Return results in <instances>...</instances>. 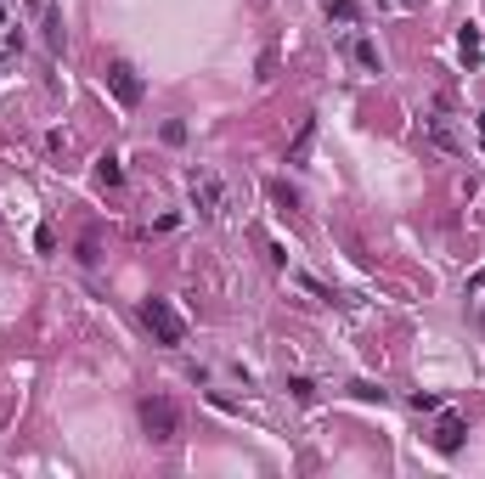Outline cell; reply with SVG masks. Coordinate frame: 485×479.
<instances>
[{
  "label": "cell",
  "instance_id": "cell-13",
  "mask_svg": "<svg viewBox=\"0 0 485 479\" xmlns=\"http://www.w3.org/2000/svg\"><path fill=\"white\" fill-rule=\"evenodd\" d=\"M164 141H169V147H181V141H186V124H181V119H169V124H164Z\"/></svg>",
  "mask_w": 485,
  "mask_h": 479
},
{
  "label": "cell",
  "instance_id": "cell-5",
  "mask_svg": "<svg viewBox=\"0 0 485 479\" xmlns=\"http://www.w3.org/2000/svg\"><path fill=\"white\" fill-rule=\"evenodd\" d=\"M463 434H469V429H463V417H452V411H446V417H440L435 446H440V451H457V446H463Z\"/></svg>",
  "mask_w": 485,
  "mask_h": 479
},
{
  "label": "cell",
  "instance_id": "cell-16",
  "mask_svg": "<svg viewBox=\"0 0 485 479\" xmlns=\"http://www.w3.org/2000/svg\"><path fill=\"white\" fill-rule=\"evenodd\" d=\"M96 259H102V254H96V237H85L80 242V265H96Z\"/></svg>",
  "mask_w": 485,
  "mask_h": 479
},
{
  "label": "cell",
  "instance_id": "cell-9",
  "mask_svg": "<svg viewBox=\"0 0 485 479\" xmlns=\"http://www.w3.org/2000/svg\"><path fill=\"white\" fill-rule=\"evenodd\" d=\"M457 45H463V57H469V63H480V28H463V34H457Z\"/></svg>",
  "mask_w": 485,
  "mask_h": 479
},
{
  "label": "cell",
  "instance_id": "cell-11",
  "mask_svg": "<svg viewBox=\"0 0 485 479\" xmlns=\"http://www.w3.org/2000/svg\"><path fill=\"white\" fill-rule=\"evenodd\" d=\"M96 175H102V186H119V181H124L119 158H102V163H96Z\"/></svg>",
  "mask_w": 485,
  "mask_h": 479
},
{
  "label": "cell",
  "instance_id": "cell-15",
  "mask_svg": "<svg viewBox=\"0 0 485 479\" xmlns=\"http://www.w3.org/2000/svg\"><path fill=\"white\" fill-rule=\"evenodd\" d=\"M350 389H356V400H384V389H378V384H350Z\"/></svg>",
  "mask_w": 485,
  "mask_h": 479
},
{
  "label": "cell",
  "instance_id": "cell-4",
  "mask_svg": "<svg viewBox=\"0 0 485 479\" xmlns=\"http://www.w3.org/2000/svg\"><path fill=\"white\" fill-rule=\"evenodd\" d=\"M192 192L209 203L203 215H220V203H226V198H220V181H215V175H192Z\"/></svg>",
  "mask_w": 485,
  "mask_h": 479
},
{
  "label": "cell",
  "instance_id": "cell-18",
  "mask_svg": "<svg viewBox=\"0 0 485 479\" xmlns=\"http://www.w3.org/2000/svg\"><path fill=\"white\" fill-rule=\"evenodd\" d=\"M480 136H485V113H480Z\"/></svg>",
  "mask_w": 485,
  "mask_h": 479
},
{
  "label": "cell",
  "instance_id": "cell-17",
  "mask_svg": "<svg viewBox=\"0 0 485 479\" xmlns=\"http://www.w3.org/2000/svg\"><path fill=\"white\" fill-rule=\"evenodd\" d=\"M384 6H412V0H384Z\"/></svg>",
  "mask_w": 485,
  "mask_h": 479
},
{
  "label": "cell",
  "instance_id": "cell-12",
  "mask_svg": "<svg viewBox=\"0 0 485 479\" xmlns=\"http://www.w3.org/2000/svg\"><path fill=\"white\" fill-rule=\"evenodd\" d=\"M46 40H51V51H57V45H63V17H57V11H51V17H46Z\"/></svg>",
  "mask_w": 485,
  "mask_h": 479
},
{
  "label": "cell",
  "instance_id": "cell-1",
  "mask_svg": "<svg viewBox=\"0 0 485 479\" xmlns=\"http://www.w3.org/2000/svg\"><path fill=\"white\" fill-rule=\"evenodd\" d=\"M142 321L153 327V338L169 344V350H175V344H186V321L175 316V305H169V299H147V305H142Z\"/></svg>",
  "mask_w": 485,
  "mask_h": 479
},
{
  "label": "cell",
  "instance_id": "cell-19",
  "mask_svg": "<svg viewBox=\"0 0 485 479\" xmlns=\"http://www.w3.org/2000/svg\"><path fill=\"white\" fill-rule=\"evenodd\" d=\"M0 23H6V11H0Z\"/></svg>",
  "mask_w": 485,
  "mask_h": 479
},
{
  "label": "cell",
  "instance_id": "cell-6",
  "mask_svg": "<svg viewBox=\"0 0 485 479\" xmlns=\"http://www.w3.org/2000/svg\"><path fill=\"white\" fill-rule=\"evenodd\" d=\"M311 141H316V119H305V124H299V136H294V147H288V163H305V158H311Z\"/></svg>",
  "mask_w": 485,
  "mask_h": 479
},
{
  "label": "cell",
  "instance_id": "cell-10",
  "mask_svg": "<svg viewBox=\"0 0 485 479\" xmlns=\"http://www.w3.org/2000/svg\"><path fill=\"white\" fill-rule=\"evenodd\" d=\"M356 63H361V68H378L384 57H378V45H373V40H356Z\"/></svg>",
  "mask_w": 485,
  "mask_h": 479
},
{
  "label": "cell",
  "instance_id": "cell-7",
  "mask_svg": "<svg viewBox=\"0 0 485 479\" xmlns=\"http://www.w3.org/2000/svg\"><path fill=\"white\" fill-rule=\"evenodd\" d=\"M429 136H435V141H440L446 153H457V147H463V141H457V130L446 124V113H435V119H429Z\"/></svg>",
  "mask_w": 485,
  "mask_h": 479
},
{
  "label": "cell",
  "instance_id": "cell-14",
  "mask_svg": "<svg viewBox=\"0 0 485 479\" xmlns=\"http://www.w3.org/2000/svg\"><path fill=\"white\" fill-rule=\"evenodd\" d=\"M288 389H294L299 400H311V395H316V384H311V378H288Z\"/></svg>",
  "mask_w": 485,
  "mask_h": 479
},
{
  "label": "cell",
  "instance_id": "cell-3",
  "mask_svg": "<svg viewBox=\"0 0 485 479\" xmlns=\"http://www.w3.org/2000/svg\"><path fill=\"white\" fill-rule=\"evenodd\" d=\"M107 90H113L119 107H136V102H142V74H136L130 63H113V68H107Z\"/></svg>",
  "mask_w": 485,
  "mask_h": 479
},
{
  "label": "cell",
  "instance_id": "cell-2",
  "mask_svg": "<svg viewBox=\"0 0 485 479\" xmlns=\"http://www.w3.org/2000/svg\"><path fill=\"white\" fill-rule=\"evenodd\" d=\"M142 429H147V440H175L181 417H175V406L164 395H153V400H142Z\"/></svg>",
  "mask_w": 485,
  "mask_h": 479
},
{
  "label": "cell",
  "instance_id": "cell-8",
  "mask_svg": "<svg viewBox=\"0 0 485 479\" xmlns=\"http://www.w3.org/2000/svg\"><path fill=\"white\" fill-rule=\"evenodd\" d=\"M327 17H339V23H356V17H361V6H356V0H327Z\"/></svg>",
  "mask_w": 485,
  "mask_h": 479
}]
</instances>
